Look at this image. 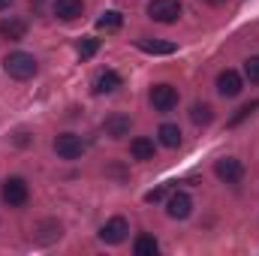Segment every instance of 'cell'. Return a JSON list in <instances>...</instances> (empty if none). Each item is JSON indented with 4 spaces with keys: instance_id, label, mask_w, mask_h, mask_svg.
<instances>
[{
    "instance_id": "6da1fadb",
    "label": "cell",
    "mask_w": 259,
    "mask_h": 256,
    "mask_svg": "<svg viewBox=\"0 0 259 256\" xmlns=\"http://www.w3.org/2000/svg\"><path fill=\"white\" fill-rule=\"evenodd\" d=\"M3 69H6L9 78L24 81V78H33L39 66H36V58L27 55V52H9V55L3 58Z\"/></svg>"
},
{
    "instance_id": "7a4b0ae2",
    "label": "cell",
    "mask_w": 259,
    "mask_h": 256,
    "mask_svg": "<svg viewBox=\"0 0 259 256\" xmlns=\"http://www.w3.org/2000/svg\"><path fill=\"white\" fill-rule=\"evenodd\" d=\"M148 15L154 21H160V24H172L181 15V3L178 0H151L148 3Z\"/></svg>"
},
{
    "instance_id": "3957f363",
    "label": "cell",
    "mask_w": 259,
    "mask_h": 256,
    "mask_svg": "<svg viewBox=\"0 0 259 256\" xmlns=\"http://www.w3.org/2000/svg\"><path fill=\"white\" fill-rule=\"evenodd\" d=\"M0 199L9 205V208H18L27 202V181L24 178H6L3 187H0Z\"/></svg>"
},
{
    "instance_id": "277c9868",
    "label": "cell",
    "mask_w": 259,
    "mask_h": 256,
    "mask_svg": "<svg viewBox=\"0 0 259 256\" xmlns=\"http://www.w3.org/2000/svg\"><path fill=\"white\" fill-rule=\"evenodd\" d=\"M151 106L157 112H172L178 106V91L172 84H154L151 88Z\"/></svg>"
},
{
    "instance_id": "5b68a950",
    "label": "cell",
    "mask_w": 259,
    "mask_h": 256,
    "mask_svg": "<svg viewBox=\"0 0 259 256\" xmlns=\"http://www.w3.org/2000/svg\"><path fill=\"white\" fill-rule=\"evenodd\" d=\"M55 151H58V157H64V160H78L81 151H84L81 136H75V133H61V136L55 139Z\"/></svg>"
},
{
    "instance_id": "8992f818",
    "label": "cell",
    "mask_w": 259,
    "mask_h": 256,
    "mask_svg": "<svg viewBox=\"0 0 259 256\" xmlns=\"http://www.w3.org/2000/svg\"><path fill=\"white\" fill-rule=\"evenodd\" d=\"M214 175H217L220 181H226V184H238L241 175H244V166H241V160H235V157H223V160L214 163Z\"/></svg>"
},
{
    "instance_id": "52a82bcc",
    "label": "cell",
    "mask_w": 259,
    "mask_h": 256,
    "mask_svg": "<svg viewBox=\"0 0 259 256\" xmlns=\"http://www.w3.org/2000/svg\"><path fill=\"white\" fill-rule=\"evenodd\" d=\"M130 232V223L124 217H112V220H106L103 223V229H100V241H106V244H121L124 238H127Z\"/></svg>"
},
{
    "instance_id": "ba28073f",
    "label": "cell",
    "mask_w": 259,
    "mask_h": 256,
    "mask_svg": "<svg viewBox=\"0 0 259 256\" xmlns=\"http://www.w3.org/2000/svg\"><path fill=\"white\" fill-rule=\"evenodd\" d=\"M166 211H169L172 220H184V217H190V211H193V199H190L187 193H172L169 202H166Z\"/></svg>"
},
{
    "instance_id": "9c48e42d",
    "label": "cell",
    "mask_w": 259,
    "mask_h": 256,
    "mask_svg": "<svg viewBox=\"0 0 259 256\" xmlns=\"http://www.w3.org/2000/svg\"><path fill=\"white\" fill-rule=\"evenodd\" d=\"M241 88H244V81H241V75H238L235 69H223V72L217 75V91H220L223 97H238Z\"/></svg>"
},
{
    "instance_id": "30bf717a",
    "label": "cell",
    "mask_w": 259,
    "mask_h": 256,
    "mask_svg": "<svg viewBox=\"0 0 259 256\" xmlns=\"http://www.w3.org/2000/svg\"><path fill=\"white\" fill-rule=\"evenodd\" d=\"M118 88H121V75L115 69H103L94 78V94H115Z\"/></svg>"
},
{
    "instance_id": "8fae6325",
    "label": "cell",
    "mask_w": 259,
    "mask_h": 256,
    "mask_svg": "<svg viewBox=\"0 0 259 256\" xmlns=\"http://www.w3.org/2000/svg\"><path fill=\"white\" fill-rule=\"evenodd\" d=\"M24 33H27V24L21 21V18H3L0 21V36L3 39H24Z\"/></svg>"
},
{
    "instance_id": "7c38bea8",
    "label": "cell",
    "mask_w": 259,
    "mask_h": 256,
    "mask_svg": "<svg viewBox=\"0 0 259 256\" xmlns=\"http://www.w3.org/2000/svg\"><path fill=\"white\" fill-rule=\"evenodd\" d=\"M130 154H133V160H154V142L151 139H145V136H139V139H133L130 142Z\"/></svg>"
},
{
    "instance_id": "4fadbf2b",
    "label": "cell",
    "mask_w": 259,
    "mask_h": 256,
    "mask_svg": "<svg viewBox=\"0 0 259 256\" xmlns=\"http://www.w3.org/2000/svg\"><path fill=\"white\" fill-rule=\"evenodd\" d=\"M55 15L64 21H75L81 15V0H55Z\"/></svg>"
},
{
    "instance_id": "5bb4252c",
    "label": "cell",
    "mask_w": 259,
    "mask_h": 256,
    "mask_svg": "<svg viewBox=\"0 0 259 256\" xmlns=\"http://www.w3.org/2000/svg\"><path fill=\"white\" fill-rule=\"evenodd\" d=\"M103 130H106L112 139H121V136H127L130 133V118L127 115H109L106 124H103Z\"/></svg>"
},
{
    "instance_id": "9a60e30c",
    "label": "cell",
    "mask_w": 259,
    "mask_h": 256,
    "mask_svg": "<svg viewBox=\"0 0 259 256\" xmlns=\"http://www.w3.org/2000/svg\"><path fill=\"white\" fill-rule=\"evenodd\" d=\"M136 46H139L145 55H175V46H172V42H160V39H148V36H142Z\"/></svg>"
},
{
    "instance_id": "2e32d148",
    "label": "cell",
    "mask_w": 259,
    "mask_h": 256,
    "mask_svg": "<svg viewBox=\"0 0 259 256\" xmlns=\"http://www.w3.org/2000/svg\"><path fill=\"white\" fill-rule=\"evenodd\" d=\"M121 24H124V15H121V12H115V9H109V12H103V15L97 18V27H100V30H106V33L118 30Z\"/></svg>"
},
{
    "instance_id": "e0dca14e",
    "label": "cell",
    "mask_w": 259,
    "mask_h": 256,
    "mask_svg": "<svg viewBox=\"0 0 259 256\" xmlns=\"http://www.w3.org/2000/svg\"><path fill=\"white\" fill-rule=\"evenodd\" d=\"M157 250H160V244H157L154 235H139L136 244H133V253L136 256H154Z\"/></svg>"
},
{
    "instance_id": "ac0fdd59",
    "label": "cell",
    "mask_w": 259,
    "mask_h": 256,
    "mask_svg": "<svg viewBox=\"0 0 259 256\" xmlns=\"http://www.w3.org/2000/svg\"><path fill=\"white\" fill-rule=\"evenodd\" d=\"M190 121H193V124H199V127L211 124V121H214V109H211L208 103H196L193 109H190Z\"/></svg>"
},
{
    "instance_id": "d6986e66",
    "label": "cell",
    "mask_w": 259,
    "mask_h": 256,
    "mask_svg": "<svg viewBox=\"0 0 259 256\" xmlns=\"http://www.w3.org/2000/svg\"><path fill=\"white\" fill-rule=\"evenodd\" d=\"M157 136H160V142L166 148H178L181 145V130L175 127V124H163V127L157 130Z\"/></svg>"
},
{
    "instance_id": "ffe728a7",
    "label": "cell",
    "mask_w": 259,
    "mask_h": 256,
    "mask_svg": "<svg viewBox=\"0 0 259 256\" xmlns=\"http://www.w3.org/2000/svg\"><path fill=\"white\" fill-rule=\"evenodd\" d=\"M97 49H100V39H94V36H81V42H78V58L81 61H91L94 55H97Z\"/></svg>"
},
{
    "instance_id": "44dd1931",
    "label": "cell",
    "mask_w": 259,
    "mask_h": 256,
    "mask_svg": "<svg viewBox=\"0 0 259 256\" xmlns=\"http://www.w3.org/2000/svg\"><path fill=\"white\" fill-rule=\"evenodd\" d=\"M256 109H259V100L247 103V106H241V109H238V112H235V115L229 118V127H238V124H241V121H247V118H250V115H253Z\"/></svg>"
},
{
    "instance_id": "7402d4cb",
    "label": "cell",
    "mask_w": 259,
    "mask_h": 256,
    "mask_svg": "<svg viewBox=\"0 0 259 256\" xmlns=\"http://www.w3.org/2000/svg\"><path fill=\"white\" fill-rule=\"evenodd\" d=\"M244 75H247L253 84H259V58H247V61H244Z\"/></svg>"
},
{
    "instance_id": "603a6c76",
    "label": "cell",
    "mask_w": 259,
    "mask_h": 256,
    "mask_svg": "<svg viewBox=\"0 0 259 256\" xmlns=\"http://www.w3.org/2000/svg\"><path fill=\"white\" fill-rule=\"evenodd\" d=\"M163 196H166V187H154V190L145 193V202H151V205H154V202H160Z\"/></svg>"
},
{
    "instance_id": "cb8c5ba5",
    "label": "cell",
    "mask_w": 259,
    "mask_h": 256,
    "mask_svg": "<svg viewBox=\"0 0 259 256\" xmlns=\"http://www.w3.org/2000/svg\"><path fill=\"white\" fill-rule=\"evenodd\" d=\"M9 3H12V0H0V12H3V9H9Z\"/></svg>"
},
{
    "instance_id": "d4e9b609",
    "label": "cell",
    "mask_w": 259,
    "mask_h": 256,
    "mask_svg": "<svg viewBox=\"0 0 259 256\" xmlns=\"http://www.w3.org/2000/svg\"><path fill=\"white\" fill-rule=\"evenodd\" d=\"M211 3H220V0H211Z\"/></svg>"
}]
</instances>
